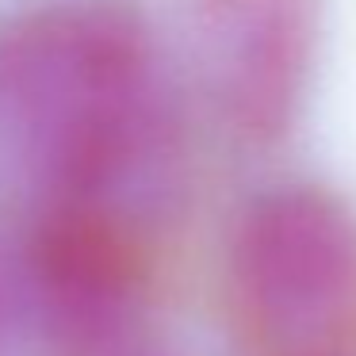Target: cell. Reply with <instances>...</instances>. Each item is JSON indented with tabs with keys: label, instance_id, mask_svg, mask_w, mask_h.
Returning <instances> with one entry per match:
<instances>
[{
	"label": "cell",
	"instance_id": "cell-1",
	"mask_svg": "<svg viewBox=\"0 0 356 356\" xmlns=\"http://www.w3.org/2000/svg\"><path fill=\"white\" fill-rule=\"evenodd\" d=\"M149 35L138 12L77 0L0 35V100L39 127L70 195L108 188L154 134Z\"/></svg>",
	"mask_w": 356,
	"mask_h": 356
},
{
	"label": "cell",
	"instance_id": "cell-2",
	"mask_svg": "<svg viewBox=\"0 0 356 356\" xmlns=\"http://www.w3.org/2000/svg\"><path fill=\"white\" fill-rule=\"evenodd\" d=\"M234 287L272 356H356V211L322 188H276L234 238Z\"/></svg>",
	"mask_w": 356,
	"mask_h": 356
},
{
	"label": "cell",
	"instance_id": "cell-3",
	"mask_svg": "<svg viewBox=\"0 0 356 356\" xmlns=\"http://www.w3.org/2000/svg\"><path fill=\"white\" fill-rule=\"evenodd\" d=\"M35 272L62 314L100 337L123 322L138 284V245L115 211L70 195L35 234Z\"/></svg>",
	"mask_w": 356,
	"mask_h": 356
},
{
	"label": "cell",
	"instance_id": "cell-4",
	"mask_svg": "<svg viewBox=\"0 0 356 356\" xmlns=\"http://www.w3.org/2000/svg\"><path fill=\"white\" fill-rule=\"evenodd\" d=\"M241 8L230 70V108L241 131L276 138L295 115L307 62L299 0H234Z\"/></svg>",
	"mask_w": 356,
	"mask_h": 356
}]
</instances>
